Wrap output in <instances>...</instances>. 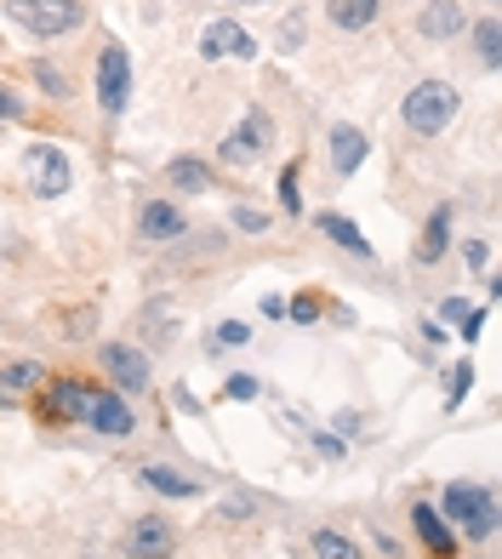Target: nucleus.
Listing matches in <instances>:
<instances>
[{
    "label": "nucleus",
    "instance_id": "nucleus-1",
    "mask_svg": "<svg viewBox=\"0 0 502 559\" xmlns=\"http://www.w3.org/2000/svg\"><path fill=\"white\" fill-rule=\"evenodd\" d=\"M457 115H463V92L451 86V81H440V74L417 81L406 97H399V120H406L411 138H440Z\"/></svg>",
    "mask_w": 502,
    "mask_h": 559
},
{
    "label": "nucleus",
    "instance_id": "nucleus-2",
    "mask_svg": "<svg viewBox=\"0 0 502 559\" xmlns=\"http://www.w3.org/2000/svg\"><path fill=\"white\" fill-rule=\"evenodd\" d=\"M0 12L35 40H63L86 29V0H0Z\"/></svg>",
    "mask_w": 502,
    "mask_h": 559
},
{
    "label": "nucleus",
    "instance_id": "nucleus-3",
    "mask_svg": "<svg viewBox=\"0 0 502 559\" xmlns=\"http://www.w3.org/2000/svg\"><path fill=\"white\" fill-rule=\"evenodd\" d=\"M440 520L463 525L468 543H486L497 531V491L480 486V479H451L445 497H440Z\"/></svg>",
    "mask_w": 502,
    "mask_h": 559
},
{
    "label": "nucleus",
    "instance_id": "nucleus-4",
    "mask_svg": "<svg viewBox=\"0 0 502 559\" xmlns=\"http://www.w3.org/2000/svg\"><path fill=\"white\" fill-rule=\"evenodd\" d=\"M268 143H274V115H268L263 104H251V109L229 126V138L217 143V155H223V166L246 171V166H258V160L268 155Z\"/></svg>",
    "mask_w": 502,
    "mask_h": 559
},
{
    "label": "nucleus",
    "instance_id": "nucleus-5",
    "mask_svg": "<svg viewBox=\"0 0 502 559\" xmlns=\"http://www.w3.org/2000/svg\"><path fill=\"white\" fill-rule=\"evenodd\" d=\"M23 189L35 200H63L74 189V166L58 143H29L23 148Z\"/></svg>",
    "mask_w": 502,
    "mask_h": 559
},
{
    "label": "nucleus",
    "instance_id": "nucleus-6",
    "mask_svg": "<svg viewBox=\"0 0 502 559\" xmlns=\"http://www.w3.org/2000/svg\"><path fill=\"white\" fill-rule=\"evenodd\" d=\"M125 104H132V58H125L120 40H104V52H97V109H104V120H120Z\"/></svg>",
    "mask_w": 502,
    "mask_h": 559
},
{
    "label": "nucleus",
    "instance_id": "nucleus-7",
    "mask_svg": "<svg viewBox=\"0 0 502 559\" xmlns=\"http://www.w3.org/2000/svg\"><path fill=\"white\" fill-rule=\"evenodd\" d=\"M97 366L109 371V383L120 394H148L155 371H148V354L138 343H97Z\"/></svg>",
    "mask_w": 502,
    "mask_h": 559
},
{
    "label": "nucleus",
    "instance_id": "nucleus-8",
    "mask_svg": "<svg viewBox=\"0 0 502 559\" xmlns=\"http://www.w3.org/2000/svg\"><path fill=\"white\" fill-rule=\"evenodd\" d=\"M200 58L206 63H251L258 58V40H251V29H240L235 17H212L206 29H200Z\"/></svg>",
    "mask_w": 502,
    "mask_h": 559
},
{
    "label": "nucleus",
    "instance_id": "nucleus-9",
    "mask_svg": "<svg viewBox=\"0 0 502 559\" xmlns=\"http://www.w3.org/2000/svg\"><path fill=\"white\" fill-rule=\"evenodd\" d=\"M86 394H92V383H74V377H58V383H40V389H35V412H40V423H46V428L81 423V412H86Z\"/></svg>",
    "mask_w": 502,
    "mask_h": 559
},
{
    "label": "nucleus",
    "instance_id": "nucleus-10",
    "mask_svg": "<svg viewBox=\"0 0 502 559\" xmlns=\"http://www.w3.org/2000/svg\"><path fill=\"white\" fill-rule=\"evenodd\" d=\"M81 423L92 428V435H104V440H125V435L138 428L132 405H125V394H115V389H92V394H86Z\"/></svg>",
    "mask_w": 502,
    "mask_h": 559
},
{
    "label": "nucleus",
    "instance_id": "nucleus-11",
    "mask_svg": "<svg viewBox=\"0 0 502 559\" xmlns=\"http://www.w3.org/2000/svg\"><path fill=\"white\" fill-rule=\"evenodd\" d=\"M125 554L132 559H171L178 554V525H171L166 514H143L125 525Z\"/></svg>",
    "mask_w": 502,
    "mask_h": 559
},
{
    "label": "nucleus",
    "instance_id": "nucleus-12",
    "mask_svg": "<svg viewBox=\"0 0 502 559\" xmlns=\"http://www.w3.org/2000/svg\"><path fill=\"white\" fill-rule=\"evenodd\" d=\"M138 235L148 246H178L189 235V217H183V206H171V200H143L138 206Z\"/></svg>",
    "mask_w": 502,
    "mask_h": 559
},
{
    "label": "nucleus",
    "instance_id": "nucleus-13",
    "mask_svg": "<svg viewBox=\"0 0 502 559\" xmlns=\"http://www.w3.org/2000/svg\"><path fill=\"white\" fill-rule=\"evenodd\" d=\"M451 235H457V206H451V200H440V206L429 212V223H422V240L411 246V263H417V269H434L445 251H451Z\"/></svg>",
    "mask_w": 502,
    "mask_h": 559
},
{
    "label": "nucleus",
    "instance_id": "nucleus-14",
    "mask_svg": "<svg viewBox=\"0 0 502 559\" xmlns=\"http://www.w3.org/2000/svg\"><path fill=\"white\" fill-rule=\"evenodd\" d=\"M468 29V7L463 0H422L417 7V35L422 40H457Z\"/></svg>",
    "mask_w": 502,
    "mask_h": 559
},
{
    "label": "nucleus",
    "instance_id": "nucleus-15",
    "mask_svg": "<svg viewBox=\"0 0 502 559\" xmlns=\"http://www.w3.org/2000/svg\"><path fill=\"white\" fill-rule=\"evenodd\" d=\"M325 148H332V166H337V177H355V171L366 166V155H371V138L360 132V126L337 120L332 132H325Z\"/></svg>",
    "mask_w": 502,
    "mask_h": 559
},
{
    "label": "nucleus",
    "instance_id": "nucleus-16",
    "mask_svg": "<svg viewBox=\"0 0 502 559\" xmlns=\"http://www.w3.org/2000/svg\"><path fill=\"white\" fill-rule=\"evenodd\" d=\"M314 228H320V235L332 240L337 251H348V258H360V263H371V269H376V251H371V240L360 235V223H355V217H343V212H320V217H314Z\"/></svg>",
    "mask_w": 502,
    "mask_h": 559
},
{
    "label": "nucleus",
    "instance_id": "nucleus-17",
    "mask_svg": "<svg viewBox=\"0 0 502 559\" xmlns=\"http://www.w3.org/2000/svg\"><path fill=\"white\" fill-rule=\"evenodd\" d=\"M411 531L422 537V548H429L434 559H457V537H451V525L440 520V508L434 502H411Z\"/></svg>",
    "mask_w": 502,
    "mask_h": 559
},
{
    "label": "nucleus",
    "instance_id": "nucleus-18",
    "mask_svg": "<svg viewBox=\"0 0 502 559\" xmlns=\"http://www.w3.org/2000/svg\"><path fill=\"white\" fill-rule=\"evenodd\" d=\"M138 486H148L155 497H171V502H189V497L206 491L194 474H178V468H166V463H138Z\"/></svg>",
    "mask_w": 502,
    "mask_h": 559
},
{
    "label": "nucleus",
    "instance_id": "nucleus-19",
    "mask_svg": "<svg viewBox=\"0 0 502 559\" xmlns=\"http://www.w3.org/2000/svg\"><path fill=\"white\" fill-rule=\"evenodd\" d=\"M166 189H178V194H212L217 189V171H212V160H200V155H178V160H166Z\"/></svg>",
    "mask_w": 502,
    "mask_h": 559
},
{
    "label": "nucleus",
    "instance_id": "nucleus-20",
    "mask_svg": "<svg viewBox=\"0 0 502 559\" xmlns=\"http://www.w3.org/2000/svg\"><path fill=\"white\" fill-rule=\"evenodd\" d=\"M376 12H383V0H325V23L343 35H360L376 23Z\"/></svg>",
    "mask_w": 502,
    "mask_h": 559
},
{
    "label": "nucleus",
    "instance_id": "nucleus-21",
    "mask_svg": "<svg viewBox=\"0 0 502 559\" xmlns=\"http://www.w3.org/2000/svg\"><path fill=\"white\" fill-rule=\"evenodd\" d=\"M138 325H148V343H155V348H166V343H178V302H166V297H155V302H143V314H138Z\"/></svg>",
    "mask_w": 502,
    "mask_h": 559
},
{
    "label": "nucleus",
    "instance_id": "nucleus-22",
    "mask_svg": "<svg viewBox=\"0 0 502 559\" xmlns=\"http://www.w3.org/2000/svg\"><path fill=\"white\" fill-rule=\"evenodd\" d=\"M52 332H58L63 343H86V337L97 332V302H74V309L52 314Z\"/></svg>",
    "mask_w": 502,
    "mask_h": 559
},
{
    "label": "nucleus",
    "instance_id": "nucleus-23",
    "mask_svg": "<svg viewBox=\"0 0 502 559\" xmlns=\"http://www.w3.org/2000/svg\"><path fill=\"white\" fill-rule=\"evenodd\" d=\"M46 383V366L40 360H12V366H0V394L17 400V394H35Z\"/></svg>",
    "mask_w": 502,
    "mask_h": 559
},
{
    "label": "nucleus",
    "instance_id": "nucleus-24",
    "mask_svg": "<svg viewBox=\"0 0 502 559\" xmlns=\"http://www.w3.org/2000/svg\"><path fill=\"white\" fill-rule=\"evenodd\" d=\"M29 81H35L46 97H52V104H74V81H69V74H63L52 58H35V63H29Z\"/></svg>",
    "mask_w": 502,
    "mask_h": 559
},
{
    "label": "nucleus",
    "instance_id": "nucleus-25",
    "mask_svg": "<svg viewBox=\"0 0 502 559\" xmlns=\"http://www.w3.org/2000/svg\"><path fill=\"white\" fill-rule=\"evenodd\" d=\"M309 548H314V559H366V548L355 537H343V531H332V525H320L309 537Z\"/></svg>",
    "mask_w": 502,
    "mask_h": 559
},
{
    "label": "nucleus",
    "instance_id": "nucleus-26",
    "mask_svg": "<svg viewBox=\"0 0 502 559\" xmlns=\"http://www.w3.org/2000/svg\"><path fill=\"white\" fill-rule=\"evenodd\" d=\"M474 58H480V69H497L502 63V23L497 17L474 23Z\"/></svg>",
    "mask_w": 502,
    "mask_h": 559
},
{
    "label": "nucleus",
    "instance_id": "nucleus-27",
    "mask_svg": "<svg viewBox=\"0 0 502 559\" xmlns=\"http://www.w3.org/2000/svg\"><path fill=\"white\" fill-rule=\"evenodd\" d=\"M297 177H303V160H286V171H280V206H286V217H297V212H303V194H297Z\"/></svg>",
    "mask_w": 502,
    "mask_h": 559
},
{
    "label": "nucleus",
    "instance_id": "nucleus-28",
    "mask_svg": "<svg viewBox=\"0 0 502 559\" xmlns=\"http://www.w3.org/2000/svg\"><path fill=\"white\" fill-rule=\"evenodd\" d=\"M258 514V491H229L217 502V520H251Z\"/></svg>",
    "mask_w": 502,
    "mask_h": 559
},
{
    "label": "nucleus",
    "instance_id": "nucleus-29",
    "mask_svg": "<svg viewBox=\"0 0 502 559\" xmlns=\"http://www.w3.org/2000/svg\"><path fill=\"white\" fill-rule=\"evenodd\" d=\"M303 35H309L303 12H291V17L280 23V35H274V46H280V52H297V46H303Z\"/></svg>",
    "mask_w": 502,
    "mask_h": 559
},
{
    "label": "nucleus",
    "instance_id": "nucleus-30",
    "mask_svg": "<svg viewBox=\"0 0 502 559\" xmlns=\"http://www.w3.org/2000/svg\"><path fill=\"white\" fill-rule=\"evenodd\" d=\"M286 320H297V325H314V320H320V292L291 297V302H286Z\"/></svg>",
    "mask_w": 502,
    "mask_h": 559
},
{
    "label": "nucleus",
    "instance_id": "nucleus-31",
    "mask_svg": "<svg viewBox=\"0 0 502 559\" xmlns=\"http://www.w3.org/2000/svg\"><path fill=\"white\" fill-rule=\"evenodd\" d=\"M468 389H474V366L463 360V366H451V377H445V405H457Z\"/></svg>",
    "mask_w": 502,
    "mask_h": 559
},
{
    "label": "nucleus",
    "instance_id": "nucleus-32",
    "mask_svg": "<svg viewBox=\"0 0 502 559\" xmlns=\"http://www.w3.org/2000/svg\"><path fill=\"white\" fill-rule=\"evenodd\" d=\"M223 400H258V377L229 371V377H223Z\"/></svg>",
    "mask_w": 502,
    "mask_h": 559
},
{
    "label": "nucleus",
    "instance_id": "nucleus-33",
    "mask_svg": "<svg viewBox=\"0 0 502 559\" xmlns=\"http://www.w3.org/2000/svg\"><path fill=\"white\" fill-rule=\"evenodd\" d=\"M229 223L240 228V235H263V228H268V212H258V206H235Z\"/></svg>",
    "mask_w": 502,
    "mask_h": 559
},
{
    "label": "nucleus",
    "instance_id": "nucleus-34",
    "mask_svg": "<svg viewBox=\"0 0 502 559\" xmlns=\"http://www.w3.org/2000/svg\"><path fill=\"white\" fill-rule=\"evenodd\" d=\"M229 343H235V348H240V343H251V325H240V320H223L217 332H212V348H229Z\"/></svg>",
    "mask_w": 502,
    "mask_h": 559
},
{
    "label": "nucleus",
    "instance_id": "nucleus-35",
    "mask_svg": "<svg viewBox=\"0 0 502 559\" xmlns=\"http://www.w3.org/2000/svg\"><path fill=\"white\" fill-rule=\"evenodd\" d=\"M0 120H29V104L12 86H0Z\"/></svg>",
    "mask_w": 502,
    "mask_h": 559
},
{
    "label": "nucleus",
    "instance_id": "nucleus-36",
    "mask_svg": "<svg viewBox=\"0 0 502 559\" xmlns=\"http://www.w3.org/2000/svg\"><path fill=\"white\" fill-rule=\"evenodd\" d=\"M468 314H474V309H468L463 297H445V302H440V325H463Z\"/></svg>",
    "mask_w": 502,
    "mask_h": 559
},
{
    "label": "nucleus",
    "instance_id": "nucleus-37",
    "mask_svg": "<svg viewBox=\"0 0 502 559\" xmlns=\"http://www.w3.org/2000/svg\"><path fill=\"white\" fill-rule=\"evenodd\" d=\"M314 451L325 456V463H337V456H343V440H337V435H325V428H320V435H314Z\"/></svg>",
    "mask_w": 502,
    "mask_h": 559
},
{
    "label": "nucleus",
    "instance_id": "nucleus-38",
    "mask_svg": "<svg viewBox=\"0 0 502 559\" xmlns=\"http://www.w3.org/2000/svg\"><path fill=\"white\" fill-rule=\"evenodd\" d=\"M463 258H468L474 269H486V258H491V246H486V240H463Z\"/></svg>",
    "mask_w": 502,
    "mask_h": 559
},
{
    "label": "nucleus",
    "instance_id": "nucleus-39",
    "mask_svg": "<svg viewBox=\"0 0 502 559\" xmlns=\"http://www.w3.org/2000/svg\"><path fill=\"white\" fill-rule=\"evenodd\" d=\"M337 428H343V435H360L366 423H360V412H337Z\"/></svg>",
    "mask_w": 502,
    "mask_h": 559
},
{
    "label": "nucleus",
    "instance_id": "nucleus-40",
    "mask_svg": "<svg viewBox=\"0 0 502 559\" xmlns=\"http://www.w3.org/2000/svg\"><path fill=\"white\" fill-rule=\"evenodd\" d=\"M263 314L268 320H286V297H263Z\"/></svg>",
    "mask_w": 502,
    "mask_h": 559
},
{
    "label": "nucleus",
    "instance_id": "nucleus-41",
    "mask_svg": "<svg viewBox=\"0 0 502 559\" xmlns=\"http://www.w3.org/2000/svg\"><path fill=\"white\" fill-rule=\"evenodd\" d=\"M178 405H183V412H189V417H200V400H194V394H189V383H183V389H178Z\"/></svg>",
    "mask_w": 502,
    "mask_h": 559
},
{
    "label": "nucleus",
    "instance_id": "nucleus-42",
    "mask_svg": "<svg viewBox=\"0 0 502 559\" xmlns=\"http://www.w3.org/2000/svg\"><path fill=\"white\" fill-rule=\"evenodd\" d=\"M235 7H268V0H235Z\"/></svg>",
    "mask_w": 502,
    "mask_h": 559
},
{
    "label": "nucleus",
    "instance_id": "nucleus-43",
    "mask_svg": "<svg viewBox=\"0 0 502 559\" xmlns=\"http://www.w3.org/2000/svg\"><path fill=\"white\" fill-rule=\"evenodd\" d=\"M7 405H12V400H7V394H0V412H7Z\"/></svg>",
    "mask_w": 502,
    "mask_h": 559
}]
</instances>
